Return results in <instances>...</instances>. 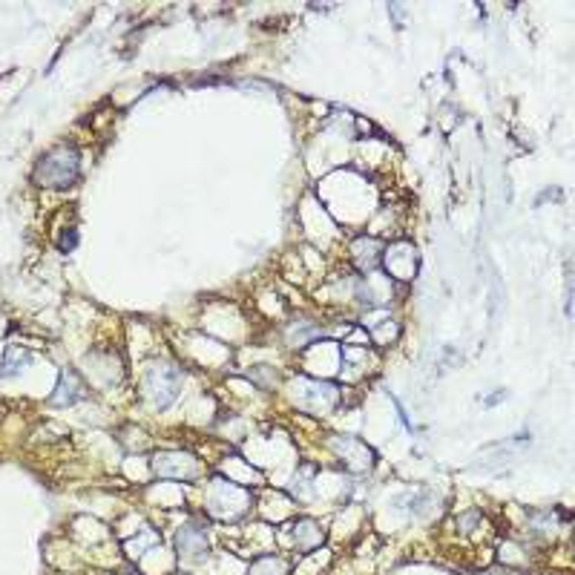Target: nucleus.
I'll use <instances>...</instances> for the list:
<instances>
[{
  "mask_svg": "<svg viewBox=\"0 0 575 575\" xmlns=\"http://www.w3.org/2000/svg\"><path fill=\"white\" fill-rule=\"evenodd\" d=\"M253 498L242 483H233L228 478H213L207 486V512L225 524L242 521L251 512Z\"/></svg>",
  "mask_w": 575,
  "mask_h": 575,
  "instance_id": "f257e3e1",
  "label": "nucleus"
},
{
  "mask_svg": "<svg viewBox=\"0 0 575 575\" xmlns=\"http://www.w3.org/2000/svg\"><path fill=\"white\" fill-rule=\"evenodd\" d=\"M81 176V156L72 144H58L35 167V182L44 187H69Z\"/></svg>",
  "mask_w": 575,
  "mask_h": 575,
  "instance_id": "f03ea898",
  "label": "nucleus"
},
{
  "mask_svg": "<svg viewBox=\"0 0 575 575\" xmlns=\"http://www.w3.org/2000/svg\"><path fill=\"white\" fill-rule=\"evenodd\" d=\"M182 389V371L173 363L153 360L144 368V394L156 409H167Z\"/></svg>",
  "mask_w": 575,
  "mask_h": 575,
  "instance_id": "7ed1b4c3",
  "label": "nucleus"
},
{
  "mask_svg": "<svg viewBox=\"0 0 575 575\" xmlns=\"http://www.w3.org/2000/svg\"><path fill=\"white\" fill-rule=\"evenodd\" d=\"M331 452L354 472H366L374 466V452L357 437H331Z\"/></svg>",
  "mask_w": 575,
  "mask_h": 575,
  "instance_id": "20e7f679",
  "label": "nucleus"
},
{
  "mask_svg": "<svg viewBox=\"0 0 575 575\" xmlns=\"http://www.w3.org/2000/svg\"><path fill=\"white\" fill-rule=\"evenodd\" d=\"M173 544H176V552H179V558L182 561H205L207 558V535L202 527H184L176 532V538H173Z\"/></svg>",
  "mask_w": 575,
  "mask_h": 575,
  "instance_id": "39448f33",
  "label": "nucleus"
},
{
  "mask_svg": "<svg viewBox=\"0 0 575 575\" xmlns=\"http://www.w3.org/2000/svg\"><path fill=\"white\" fill-rule=\"evenodd\" d=\"M322 541H325V535L314 521H297L291 527V547L302 552V555H308L311 550H320Z\"/></svg>",
  "mask_w": 575,
  "mask_h": 575,
  "instance_id": "423d86ee",
  "label": "nucleus"
},
{
  "mask_svg": "<svg viewBox=\"0 0 575 575\" xmlns=\"http://www.w3.org/2000/svg\"><path fill=\"white\" fill-rule=\"evenodd\" d=\"M351 256H354V265L360 268V271H374V268H380V262H383V248H380V242H374V239H368V236H360L354 245H351Z\"/></svg>",
  "mask_w": 575,
  "mask_h": 575,
  "instance_id": "0eeeda50",
  "label": "nucleus"
},
{
  "mask_svg": "<svg viewBox=\"0 0 575 575\" xmlns=\"http://www.w3.org/2000/svg\"><path fill=\"white\" fill-rule=\"evenodd\" d=\"M84 397V383H81V377L75 374V371H64L61 374V380H58V389L52 394V403L55 406H69V403H75V400H81Z\"/></svg>",
  "mask_w": 575,
  "mask_h": 575,
  "instance_id": "6e6552de",
  "label": "nucleus"
},
{
  "mask_svg": "<svg viewBox=\"0 0 575 575\" xmlns=\"http://www.w3.org/2000/svg\"><path fill=\"white\" fill-rule=\"evenodd\" d=\"M291 573V564L279 555H262L256 564L251 567V575H288Z\"/></svg>",
  "mask_w": 575,
  "mask_h": 575,
  "instance_id": "1a4fd4ad",
  "label": "nucleus"
},
{
  "mask_svg": "<svg viewBox=\"0 0 575 575\" xmlns=\"http://www.w3.org/2000/svg\"><path fill=\"white\" fill-rule=\"evenodd\" d=\"M179 575H182V573H179Z\"/></svg>",
  "mask_w": 575,
  "mask_h": 575,
  "instance_id": "9d476101",
  "label": "nucleus"
}]
</instances>
